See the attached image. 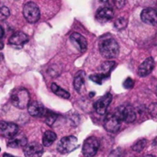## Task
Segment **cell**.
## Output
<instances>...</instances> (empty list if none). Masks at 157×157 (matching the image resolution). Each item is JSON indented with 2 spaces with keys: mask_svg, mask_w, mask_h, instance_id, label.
Here are the masks:
<instances>
[{
  "mask_svg": "<svg viewBox=\"0 0 157 157\" xmlns=\"http://www.w3.org/2000/svg\"><path fill=\"white\" fill-rule=\"evenodd\" d=\"M99 148V141L95 136L88 137L83 144V155L86 157L95 156Z\"/></svg>",
  "mask_w": 157,
  "mask_h": 157,
  "instance_id": "cell-5",
  "label": "cell"
},
{
  "mask_svg": "<svg viewBox=\"0 0 157 157\" xmlns=\"http://www.w3.org/2000/svg\"><path fill=\"white\" fill-rule=\"evenodd\" d=\"M57 136L55 134V132H52V131H47L44 132L43 136H42V145L43 146H51L56 140Z\"/></svg>",
  "mask_w": 157,
  "mask_h": 157,
  "instance_id": "cell-20",
  "label": "cell"
},
{
  "mask_svg": "<svg viewBox=\"0 0 157 157\" xmlns=\"http://www.w3.org/2000/svg\"><path fill=\"white\" fill-rule=\"evenodd\" d=\"M12 104L20 109H24L29 104V93L26 88L19 87L13 90L11 94Z\"/></svg>",
  "mask_w": 157,
  "mask_h": 157,
  "instance_id": "cell-2",
  "label": "cell"
},
{
  "mask_svg": "<svg viewBox=\"0 0 157 157\" xmlns=\"http://www.w3.org/2000/svg\"><path fill=\"white\" fill-rule=\"evenodd\" d=\"M147 143H148V141L146 139H141V140L137 141L132 146V150L134 153H141V152H143L145 149V147L147 145Z\"/></svg>",
  "mask_w": 157,
  "mask_h": 157,
  "instance_id": "cell-23",
  "label": "cell"
},
{
  "mask_svg": "<svg viewBox=\"0 0 157 157\" xmlns=\"http://www.w3.org/2000/svg\"><path fill=\"white\" fill-rule=\"evenodd\" d=\"M121 156V149H116L113 152L110 153V155L108 157H120Z\"/></svg>",
  "mask_w": 157,
  "mask_h": 157,
  "instance_id": "cell-31",
  "label": "cell"
},
{
  "mask_svg": "<svg viewBox=\"0 0 157 157\" xmlns=\"http://www.w3.org/2000/svg\"><path fill=\"white\" fill-rule=\"evenodd\" d=\"M70 40L72 41V43L82 52L86 51L87 48V41L86 40V38L81 35L80 33L75 32L73 34H71L70 36Z\"/></svg>",
  "mask_w": 157,
  "mask_h": 157,
  "instance_id": "cell-15",
  "label": "cell"
},
{
  "mask_svg": "<svg viewBox=\"0 0 157 157\" xmlns=\"http://www.w3.org/2000/svg\"><path fill=\"white\" fill-rule=\"evenodd\" d=\"M4 48V43L0 40V50H2Z\"/></svg>",
  "mask_w": 157,
  "mask_h": 157,
  "instance_id": "cell-34",
  "label": "cell"
},
{
  "mask_svg": "<svg viewBox=\"0 0 157 157\" xmlns=\"http://www.w3.org/2000/svg\"><path fill=\"white\" fill-rule=\"evenodd\" d=\"M141 19L148 25H157V11L155 8L147 7L141 12Z\"/></svg>",
  "mask_w": 157,
  "mask_h": 157,
  "instance_id": "cell-12",
  "label": "cell"
},
{
  "mask_svg": "<svg viewBox=\"0 0 157 157\" xmlns=\"http://www.w3.org/2000/svg\"><path fill=\"white\" fill-rule=\"evenodd\" d=\"M111 100H112V96L110 93H108L105 96H103L102 98H100L94 104V108H95L96 112L100 114V115H104L107 111L108 107L111 103Z\"/></svg>",
  "mask_w": 157,
  "mask_h": 157,
  "instance_id": "cell-11",
  "label": "cell"
},
{
  "mask_svg": "<svg viewBox=\"0 0 157 157\" xmlns=\"http://www.w3.org/2000/svg\"><path fill=\"white\" fill-rule=\"evenodd\" d=\"M121 118L114 112V113H109L105 120H104V128L106 131L111 133L117 132L121 126Z\"/></svg>",
  "mask_w": 157,
  "mask_h": 157,
  "instance_id": "cell-6",
  "label": "cell"
},
{
  "mask_svg": "<svg viewBox=\"0 0 157 157\" xmlns=\"http://www.w3.org/2000/svg\"><path fill=\"white\" fill-rule=\"evenodd\" d=\"M46 110H47V109H45L43 107V105H41L38 101H32L28 106V111H29V115H31L32 117L43 118L46 113Z\"/></svg>",
  "mask_w": 157,
  "mask_h": 157,
  "instance_id": "cell-14",
  "label": "cell"
},
{
  "mask_svg": "<svg viewBox=\"0 0 157 157\" xmlns=\"http://www.w3.org/2000/svg\"><path fill=\"white\" fill-rule=\"evenodd\" d=\"M98 47L101 55L106 59H113L117 57L120 52L119 43L111 37H108L100 40Z\"/></svg>",
  "mask_w": 157,
  "mask_h": 157,
  "instance_id": "cell-1",
  "label": "cell"
},
{
  "mask_svg": "<svg viewBox=\"0 0 157 157\" xmlns=\"http://www.w3.org/2000/svg\"><path fill=\"white\" fill-rule=\"evenodd\" d=\"M113 16L114 10L109 5L100 6L96 13V18L100 22H108L113 18Z\"/></svg>",
  "mask_w": 157,
  "mask_h": 157,
  "instance_id": "cell-10",
  "label": "cell"
},
{
  "mask_svg": "<svg viewBox=\"0 0 157 157\" xmlns=\"http://www.w3.org/2000/svg\"><path fill=\"white\" fill-rule=\"evenodd\" d=\"M148 111H149V114L152 116V118L157 121V102H154L149 106Z\"/></svg>",
  "mask_w": 157,
  "mask_h": 157,
  "instance_id": "cell-27",
  "label": "cell"
},
{
  "mask_svg": "<svg viewBox=\"0 0 157 157\" xmlns=\"http://www.w3.org/2000/svg\"><path fill=\"white\" fill-rule=\"evenodd\" d=\"M85 77H86V73L84 71H78L74 78V87L75 89L78 92L81 93L84 86H85Z\"/></svg>",
  "mask_w": 157,
  "mask_h": 157,
  "instance_id": "cell-17",
  "label": "cell"
},
{
  "mask_svg": "<svg viewBox=\"0 0 157 157\" xmlns=\"http://www.w3.org/2000/svg\"><path fill=\"white\" fill-rule=\"evenodd\" d=\"M78 146V140L76 137L71 135L63 137L60 140L57 145V151L63 155L73 152Z\"/></svg>",
  "mask_w": 157,
  "mask_h": 157,
  "instance_id": "cell-3",
  "label": "cell"
},
{
  "mask_svg": "<svg viewBox=\"0 0 157 157\" xmlns=\"http://www.w3.org/2000/svg\"><path fill=\"white\" fill-rule=\"evenodd\" d=\"M0 151H1V148H0Z\"/></svg>",
  "mask_w": 157,
  "mask_h": 157,
  "instance_id": "cell-39",
  "label": "cell"
},
{
  "mask_svg": "<svg viewBox=\"0 0 157 157\" xmlns=\"http://www.w3.org/2000/svg\"><path fill=\"white\" fill-rule=\"evenodd\" d=\"M23 16L29 23H36L40 17V9L34 2H28L23 7Z\"/></svg>",
  "mask_w": 157,
  "mask_h": 157,
  "instance_id": "cell-4",
  "label": "cell"
},
{
  "mask_svg": "<svg viewBox=\"0 0 157 157\" xmlns=\"http://www.w3.org/2000/svg\"><path fill=\"white\" fill-rule=\"evenodd\" d=\"M43 154V145L37 143H28V144L24 147V155L25 157H40Z\"/></svg>",
  "mask_w": 157,
  "mask_h": 157,
  "instance_id": "cell-8",
  "label": "cell"
},
{
  "mask_svg": "<svg viewBox=\"0 0 157 157\" xmlns=\"http://www.w3.org/2000/svg\"><path fill=\"white\" fill-rule=\"evenodd\" d=\"M0 14H1V15H3L4 17H8V16H9V14H10L9 8H8V7H6V6H1V7H0Z\"/></svg>",
  "mask_w": 157,
  "mask_h": 157,
  "instance_id": "cell-29",
  "label": "cell"
},
{
  "mask_svg": "<svg viewBox=\"0 0 157 157\" xmlns=\"http://www.w3.org/2000/svg\"><path fill=\"white\" fill-rule=\"evenodd\" d=\"M29 40V36L22 31H17L14 33L8 40V42L14 46H22Z\"/></svg>",
  "mask_w": 157,
  "mask_h": 157,
  "instance_id": "cell-16",
  "label": "cell"
},
{
  "mask_svg": "<svg viewBox=\"0 0 157 157\" xmlns=\"http://www.w3.org/2000/svg\"><path fill=\"white\" fill-rule=\"evenodd\" d=\"M156 96H157V86H156Z\"/></svg>",
  "mask_w": 157,
  "mask_h": 157,
  "instance_id": "cell-38",
  "label": "cell"
},
{
  "mask_svg": "<svg viewBox=\"0 0 157 157\" xmlns=\"http://www.w3.org/2000/svg\"><path fill=\"white\" fill-rule=\"evenodd\" d=\"M51 89H52V91L56 96H58V97H60V98H65V99H67V98H70L69 92H67L66 90L63 89L62 87H60V86H59L58 85H56L55 83H52V84Z\"/></svg>",
  "mask_w": 157,
  "mask_h": 157,
  "instance_id": "cell-21",
  "label": "cell"
},
{
  "mask_svg": "<svg viewBox=\"0 0 157 157\" xmlns=\"http://www.w3.org/2000/svg\"><path fill=\"white\" fill-rule=\"evenodd\" d=\"M18 127L13 122L0 121V134L6 138H13L17 135Z\"/></svg>",
  "mask_w": 157,
  "mask_h": 157,
  "instance_id": "cell-9",
  "label": "cell"
},
{
  "mask_svg": "<svg viewBox=\"0 0 157 157\" xmlns=\"http://www.w3.org/2000/svg\"><path fill=\"white\" fill-rule=\"evenodd\" d=\"M90 80L93 81L94 83L98 84V85H102L103 81L107 78L106 75H102V74H97V75H92L89 76Z\"/></svg>",
  "mask_w": 157,
  "mask_h": 157,
  "instance_id": "cell-25",
  "label": "cell"
},
{
  "mask_svg": "<svg viewBox=\"0 0 157 157\" xmlns=\"http://www.w3.org/2000/svg\"><path fill=\"white\" fill-rule=\"evenodd\" d=\"M115 113L121 118V121H124L127 123H132L136 120V111L133 107L121 106L115 110Z\"/></svg>",
  "mask_w": 157,
  "mask_h": 157,
  "instance_id": "cell-7",
  "label": "cell"
},
{
  "mask_svg": "<svg viewBox=\"0 0 157 157\" xmlns=\"http://www.w3.org/2000/svg\"><path fill=\"white\" fill-rule=\"evenodd\" d=\"M61 73V69L59 68L58 65L56 64H53L52 65L49 69H48V74L52 76V77H56L60 75Z\"/></svg>",
  "mask_w": 157,
  "mask_h": 157,
  "instance_id": "cell-26",
  "label": "cell"
},
{
  "mask_svg": "<svg viewBox=\"0 0 157 157\" xmlns=\"http://www.w3.org/2000/svg\"><path fill=\"white\" fill-rule=\"evenodd\" d=\"M115 65H116V63L114 61H106L102 63L99 66V74H102L108 77L110 72L112 71V69L115 67Z\"/></svg>",
  "mask_w": 157,
  "mask_h": 157,
  "instance_id": "cell-19",
  "label": "cell"
},
{
  "mask_svg": "<svg viewBox=\"0 0 157 157\" xmlns=\"http://www.w3.org/2000/svg\"><path fill=\"white\" fill-rule=\"evenodd\" d=\"M3 58H4L3 54H2V53H0V61H2V60H3Z\"/></svg>",
  "mask_w": 157,
  "mask_h": 157,
  "instance_id": "cell-37",
  "label": "cell"
},
{
  "mask_svg": "<svg viewBox=\"0 0 157 157\" xmlns=\"http://www.w3.org/2000/svg\"><path fill=\"white\" fill-rule=\"evenodd\" d=\"M57 117H58V115H57L56 113H54V112H52V111L47 109V110H46V113H45V115H44L43 118H44V120H45V123H46L48 126H52L53 123L56 121Z\"/></svg>",
  "mask_w": 157,
  "mask_h": 157,
  "instance_id": "cell-22",
  "label": "cell"
},
{
  "mask_svg": "<svg viewBox=\"0 0 157 157\" xmlns=\"http://www.w3.org/2000/svg\"><path fill=\"white\" fill-rule=\"evenodd\" d=\"M95 96V92H91V93H89V97L90 98H93Z\"/></svg>",
  "mask_w": 157,
  "mask_h": 157,
  "instance_id": "cell-35",
  "label": "cell"
},
{
  "mask_svg": "<svg viewBox=\"0 0 157 157\" xmlns=\"http://www.w3.org/2000/svg\"><path fill=\"white\" fill-rule=\"evenodd\" d=\"M134 86V81L131 78V77H128L124 82H123V86L127 89H130V88H132Z\"/></svg>",
  "mask_w": 157,
  "mask_h": 157,
  "instance_id": "cell-28",
  "label": "cell"
},
{
  "mask_svg": "<svg viewBox=\"0 0 157 157\" xmlns=\"http://www.w3.org/2000/svg\"><path fill=\"white\" fill-rule=\"evenodd\" d=\"M4 34H5V32H4V29L2 28V26L0 25V40L4 37Z\"/></svg>",
  "mask_w": 157,
  "mask_h": 157,
  "instance_id": "cell-32",
  "label": "cell"
},
{
  "mask_svg": "<svg viewBox=\"0 0 157 157\" xmlns=\"http://www.w3.org/2000/svg\"><path fill=\"white\" fill-rule=\"evenodd\" d=\"M28 144V140L25 136L21 135L18 137H13L7 143V146L11 148H24Z\"/></svg>",
  "mask_w": 157,
  "mask_h": 157,
  "instance_id": "cell-18",
  "label": "cell"
},
{
  "mask_svg": "<svg viewBox=\"0 0 157 157\" xmlns=\"http://www.w3.org/2000/svg\"><path fill=\"white\" fill-rule=\"evenodd\" d=\"M113 2L118 8H121L125 5V0H113Z\"/></svg>",
  "mask_w": 157,
  "mask_h": 157,
  "instance_id": "cell-30",
  "label": "cell"
},
{
  "mask_svg": "<svg viewBox=\"0 0 157 157\" xmlns=\"http://www.w3.org/2000/svg\"><path fill=\"white\" fill-rule=\"evenodd\" d=\"M143 157H155V155H144Z\"/></svg>",
  "mask_w": 157,
  "mask_h": 157,
  "instance_id": "cell-36",
  "label": "cell"
},
{
  "mask_svg": "<svg viewBox=\"0 0 157 157\" xmlns=\"http://www.w3.org/2000/svg\"><path fill=\"white\" fill-rule=\"evenodd\" d=\"M3 157H17V156H14V155H10V154H4V155H3Z\"/></svg>",
  "mask_w": 157,
  "mask_h": 157,
  "instance_id": "cell-33",
  "label": "cell"
},
{
  "mask_svg": "<svg viewBox=\"0 0 157 157\" xmlns=\"http://www.w3.org/2000/svg\"><path fill=\"white\" fill-rule=\"evenodd\" d=\"M128 25V22L127 20L124 18V17H119L115 20L114 22V27L118 29V30H121V29H124Z\"/></svg>",
  "mask_w": 157,
  "mask_h": 157,
  "instance_id": "cell-24",
  "label": "cell"
},
{
  "mask_svg": "<svg viewBox=\"0 0 157 157\" xmlns=\"http://www.w3.org/2000/svg\"><path fill=\"white\" fill-rule=\"evenodd\" d=\"M155 68V60L152 57L146 58L138 68V75L141 77H145L149 75Z\"/></svg>",
  "mask_w": 157,
  "mask_h": 157,
  "instance_id": "cell-13",
  "label": "cell"
}]
</instances>
